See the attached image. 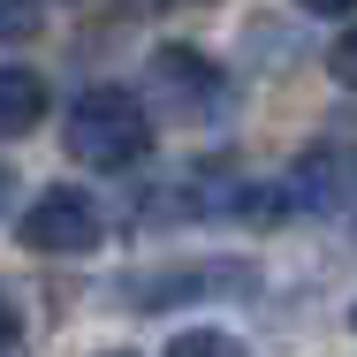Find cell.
Here are the masks:
<instances>
[{
  "label": "cell",
  "mask_w": 357,
  "mask_h": 357,
  "mask_svg": "<svg viewBox=\"0 0 357 357\" xmlns=\"http://www.w3.org/2000/svg\"><path fill=\"white\" fill-rule=\"evenodd\" d=\"M61 137H69V152L84 160V167L122 175V167H144V160H152V114H144L122 84H91V91L69 99Z\"/></svg>",
  "instance_id": "1"
},
{
  "label": "cell",
  "mask_w": 357,
  "mask_h": 357,
  "mask_svg": "<svg viewBox=\"0 0 357 357\" xmlns=\"http://www.w3.org/2000/svg\"><path fill=\"white\" fill-rule=\"evenodd\" d=\"M31 31H38V0H0V46H15Z\"/></svg>",
  "instance_id": "8"
},
{
  "label": "cell",
  "mask_w": 357,
  "mask_h": 357,
  "mask_svg": "<svg viewBox=\"0 0 357 357\" xmlns=\"http://www.w3.org/2000/svg\"><path fill=\"white\" fill-rule=\"evenodd\" d=\"M38 122H46V76L0 69V137H31Z\"/></svg>",
  "instance_id": "6"
},
{
  "label": "cell",
  "mask_w": 357,
  "mask_h": 357,
  "mask_svg": "<svg viewBox=\"0 0 357 357\" xmlns=\"http://www.w3.org/2000/svg\"><path fill=\"white\" fill-rule=\"evenodd\" d=\"M327 69H335V84H350V91H357V31H342V38L327 46Z\"/></svg>",
  "instance_id": "9"
},
{
  "label": "cell",
  "mask_w": 357,
  "mask_h": 357,
  "mask_svg": "<svg viewBox=\"0 0 357 357\" xmlns=\"http://www.w3.org/2000/svg\"><path fill=\"white\" fill-rule=\"evenodd\" d=\"M99 357H137V350H99Z\"/></svg>",
  "instance_id": "14"
},
{
  "label": "cell",
  "mask_w": 357,
  "mask_h": 357,
  "mask_svg": "<svg viewBox=\"0 0 357 357\" xmlns=\"http://www.w3.org/2000/svg\"><path fill=\"white\" fill-rule=\"evenodd\" d=\"M342 198H357V160L342 144H312V152L289 167V206H296V213H335Z\"/></svg>",
  "instance_id": "5"
},
{
  "label": "cell",
  "mask_w": 357,
  "mask_h": 357,
  "mask_svg": "<svg viewBox=\"0 0 357 357\" xmlns=\"http://www.w3.org/2000/svg\"><path fill=\"white\" fill-rule=\"evenodd\" d=\"M15 335H23V312H15V296L0 289V350H15Z\"/></svg>",
  "instance_id": "10"
},
{
  "label": "cell",
  "mask_w": 357,
  "mask_h": 357,
  "mask_svg": "<svg viewBox=\"0 0 357 357\" xmlns=\"http://www.w3.org/2000/svg\"><path fill=\"white\" fill-rule=\"evenodd\" d=\"M130 15H160V8H175V0H122Z\"/></svg>",
  "instance_id": "12"
},
{
  "label": "cell",
  "mask_w": 357,
  "mask_h": 357,
  "mask_svg": "<svg viewBox=\"0 0 357 357\" xmlns=\"http://www.w3.org/2000/svg\"><path fill=\"white\" fill-rule=\"evenodd\" d=\"M350 327H357V312H350Z\"/></svg>",
  "instance_id": "15"
},
{
  "label": "cell",
  "mask_w": 357,
  "mask_h": 357,
  "mask_svg": "<svg viewBox=\"0 0 357 357\" xmlns=\"http://www.w3.org/2000/svg\"><path fill=\"white\" fill-rule=\"evenodd\" d=\"M160 357H251V350H243L236 335H220V327H183Z\"/></svg>",
  "instance_id": "7"
},
{
  "label": "cell",
  "mask_w": 357,
  "mask_h": 357,
  "mask_svg": "<svg viewBox=\"0 0 357 357\" xmlns=\"http://www.w3.org/2000/svg\"><path fill=\"white\" fill-rule=\"evenodd\" d=\"M23 243H31V251H54V259H84V251L107 243V206H99L91 190H69V183H61V190L31 198Z\"/></svg>",
  "instance_id": "4"
},
{
  "label": "cell",
  "mask_w": 357,
  "mask_h": 357,
  "mask_svg": "<svg viewBox=\"0 0 357 357\" xmlns=\"http://www.w3.org/2000/svg\"><path fill=\"white\" fill-rule=\"evenodd\" d=\"M152 99L183 122H213L228 107V69H220L206 46H160L152 54Z\"/></svg>",
  "instance_id": "3"
},
{
  "label": "cell",
  "mask_w": 357,
  "mask_h": 357,
  "mask_svg": "<svg viewBox=\"0 0 357 357\" xmlns=\"http://www.w3.org/2000/svg\"><path fill=\"white\" fill-rule=\"evenodd\" d=\"M259 289L251 259H175V266H137L122 274V304L160 312V304H206V296H243Z\"/></svg>",
  "instance_id": "2"
},
{
  "label": "cell",
  "mask_w": 357,
  "mask_h": 357,
  "mask_svg": "<svg viewBox=\"0 0 357 357\" xmlns=\"http://www.w3.org/2000/svg\"><path fill=\"white\" fill-rule=\"evenodd\" d=\"M8 190H15V175H8V167H0V213H8Z\"/></svg>",
  "instance_id": "13"
},
{
  "label": "cell",
  "mask_w": 357,
  "mask_h": 357,
  "mask_svg": "<svg viewBox=\"0 0 357 357\" xmlns=\"http://www.w3.org/2000/svg\"><path fill=\"white\" fill-rule=\"evenodd\" d=\"M304 15H357V0H296Z\"/></svg>",
  "instance_id": "11"
}]
</instances>
